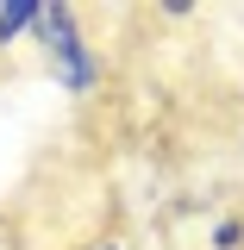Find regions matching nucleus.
I'll use <instances>...</instances> for the list:
<instances>
[{"instance_id": "nucleus-1", "label": "nucleus", "mask_w": 244, "mask_h": 250, "mask_svg": "<svg viewBox=\"0 0 244 250\" xmlns=\"http://www.w3.org/2000/svg\"><path fill=\"white\" fill-rule=\"evenodd\" d=\"M31 38H38V44H44L50 57H69L75 44H88V38H82V13H75V6H44V13H38V31H31Z\"/></svg>"}, {"instance_id": "nucleus-2", "label": "nucleus", "mask_w": 244, "mask_h": 250, "mask_svg": "<svg viewBox=\"0 0 244 250\" xmlns=\"http://www.w3.org/2000/svg\"><path fill=\"white\" fill-rule=\"evenodd\" d=\"M50 75H57V88H63V94H75V100H82V94L100 88V57H94L88 44H75L69 57H50Z\"/></svg>"}, {"instance_id": "nucleus-3", "label": "nucleus", "mask_w": 244, "mask_h": 250, "mask_svg": "<svg viewBox=\"0 0 244 250\" xmlns=\"http://www.w3.org/2000/svg\"><path fill=\"white\" fill-rule=\"evenodd\" d=\"M38 13H44V0H0V50L6 44H19L38 31Z\"/></svg>"}, {"instance_id": "nucleus-4", "label": "nucleus", "mask_w": 244, "mask_h": 250, "mask_svg": "<svg viewBox=\"0 0 244 250\" xmlns=\"http://www.w3.org/2000/svg\"><path fill=\"white\" fill-rule=\"evenodd\" d=\"M213 250H244V219H238V213H225V219L213 225Z\"/></svg>"}, {"instance_id": "nucleus-5", "label": "nucleus", "mask_w": 244, "mask_h": 250, "mask_svg": "<svg viewBox=\"0 0 244 250\" xmlns=\"http://www.w3.org/2000/svg\"><path fill=\"white\" fill-rule=\"evenodd\" d=\"M88 250H125V244H119V238H100V244H88Z\"/></svg>"}]
</instances>
